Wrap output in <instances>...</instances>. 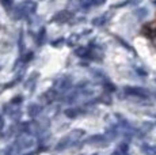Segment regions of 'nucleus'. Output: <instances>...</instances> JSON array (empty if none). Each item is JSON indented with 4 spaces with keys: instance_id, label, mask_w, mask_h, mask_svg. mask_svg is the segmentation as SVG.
Returning <instances> with one entry per match:
<instances>
[{
    "instance_id": "nucleus-1",
    "label": "nucleus",
    "mask_w": 156,
    "mask_h": 155,
    "mask_svg": "<svg viewBox=\"0 0 156 155\" xmlns=\"http://www.w3.org/2000/svg\"><path fill=\"white\" fill-rule=\"evenodd\" d=\"M83 135H84V132H83L82 129L72 131V132L68 133V136H65V138L61 139V142L56 146V150H58V151L60 150H64V148L68 147V146H71V144H73V143L79 142V140L83 138Z\"/></svg>"
},
{
    "instance_id": "nucleus-2",
    "label": "nucleus",
    "mask_w": 156,
    "mask_h": 155,
    "mask_svg": "<svg viewBox=\"0 0 156 155\" xmlns=\"http://www.w3.org/2000/svg\"><path fill=\"white\" fill-rule=\"evenodd\" d=\"M144 153L145 154H149V155H156V148L155 147H151V146H144Z\"/></svg>"
},
{
    "instance_id": "nucleus-3",
    "label": "nucleus",
    "mask_w": 156,
    "mask_h": 155,
    "mask_svg": "<svg viewBox=\"0 0 156 155\" xmlns=\"http://www.w3.org/2000/svg\"><path fill=\"white\" fill-rule=\"evenodd\" d=\"M118 151H119V153H121L122 155H125V154L128 153V144H125V143H122V144L118 147Z\"/></svg>"
},
{
    "instance_id": "nucleus-4",
    "label": "nucleus",
    "mask_w": 156,
    "mask_h": 155,
    "mask_svg": "<svg viewBox=\"0 0 156 155\" xmlns=\"http://www.w3.org/2000/svg\"><path fill=\"white\" fill-rule=\"evenodd\" d=\"M67 114H68V116H71V118H75V116H76V114H75V112H71V110H68Z\"/></svg>"
},
{
    "instance_id": "nucleus-5",
    "label": "nucleus",
    "mask_w": 156,
    "mask_h": 155,
    "mask_svg": "<svg viewBox=\"0 0 156 155\" xmlns=\"http://www.w3.org/2000/svg\"><path fill=\"white\" fill-rule=\"evenodd\" d=\"M112 155H122V154H121V153H119V151H118V150H115V151H114V153H113Z\"/></svg>"
},
{
    "instance_id": "nucleus-6",
    "label": "nucleus",
    "mask_w": 156,
    "mask_h": 155,
    "mask_svg": "<svg viewBox=\"0 0 156 155\" xmlns=\"http://www.w3.org/2000/svg\"><path fill=\"white\" fill-rule=\"evenodd\" d=\"M94 155H97V154H94Z\"/></svg>"
}]
</instances>
